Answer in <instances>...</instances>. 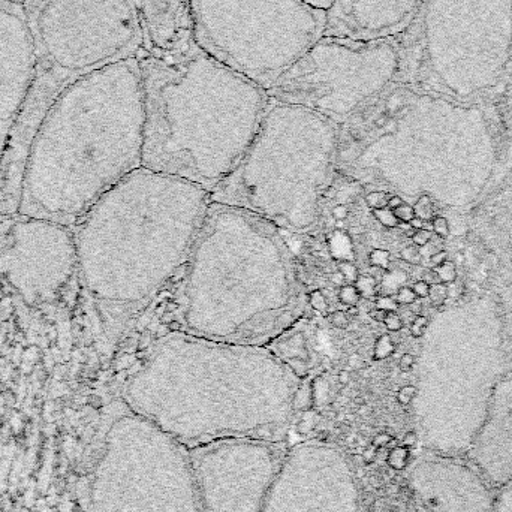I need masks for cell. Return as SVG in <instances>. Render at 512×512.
<instances>
[{
  "instance_id": "obj_1",
  "label": "cell",
  "mask_w": 512,
  "mask_h": 512,
  "mask_svg": "<svg viewBox=\"0 0 512 512\" xmlns=\"http://www.w3.org/2000/svg\"><path fill=\"white\" fill-rule=\"evenodd\" d=\"M300 393V376L267 348L167 331L146 349L123 403L182 445L206 444L283 429Z\"/></svg>"
},
{
  "instance_id": "obj_2",
  "label": "cell",
  "mask_w": 512,
  "mask_h": 512,
  "mask_svg": "<svg viewBox=\"0 0 512 512\" xmlns=\"http://www.w3.org/2000/svg\"><path fill=\"white\" fill-rule=\"evenodd\" d=\"M209 192L141 167L99 198L72 227L77 273L119 342L188 261Z\"/></svg>"
},
{
  "instance_id": "obj_3",
  "label": "cell",
  "mask_w": 512,
  "mask_h": 512,
  "mask_svg": "<svg viewBox=\"0 0 512 512\" xmlns=\"http://www.w3.org/2000/svg\"><path fill=\"white\" fill-rule=\"evenodd\" d=\"M144 122L137 56L69 84L30 144L18 215L74 227L99 198L143 167Z\"/></svg>"
},
{
  "instance_id": "obj_4",
  "label": "cell",
  "mask_w": 512,
  "mask_h": 512,
  "mask_svg": "<svg viewBox=\"0 0 512 512\" xmlns=\"http://www.w3.org/2000/svg\"><path fill=\"white\" fill-rule=\"evenodd\" d=\"M306 306L282 231L248 210L210 203L165 310L183 333L265 348Z\"/></svg>"
},
{
  "instance_id": "obj_5",
  "label": "cell",
  "mask_w": 512,
  "mask_h": 512,
  "mask_svg": "<svg viewBox=\"0 0 512 512\" xmlns=\"http://www.w3.org/2000/svg\"><path fill=\"white\" fill-rule=\"evenodd\" d=\"M143 77V168L212 192L242 162L267 92L201 50L137 54Z\"/></svg>"
},
{
  "instance_id": "obj_6",
  "label": "cell",
  "mask_w": 512,
  "mask_h": 512,
  "mask_svg": "<svg viewBox=\"0 0 512 512\" xmlns=\"http://www.w3.org/2000/svg\"><path fill=\"white\" fill-rule=\"evenodd\" d=\"M23 5L35 42L36 75L0 165V219L18 213L27 153L57 96L78 78L137 56L144 44L131 0H26Z\"/></svg>"
},
{
  "instance_id": "obj_7",
  "label": "cell",
  "mask_w": 512,
  "mask_h": 512,
  "mask_svg": "<svg viewBox=\"0 0 512 512\" xmlns=\"http://www.w3.org/2000/svg\"><path fill=\"white\" fill-rule=\"evenodd\" d=\"M339 147L336 123L270 99L248 152L209 192L210 203L248 210L286 233H306L318 224Z\"/></svg>"
},
{
  "instance_id": "obj_8",
  "label": "cell",
  "mask_w": 512,
  "mask_h": 512,
  "mask_svg": "<svg viewBox=\"0 0 512 512\" xmlns=\"http://www.w3.org/2000/svg\"><path fill=\"white\" fill-rule=\"evenodd\" d=\"M399 83L475 104L512 68V0H424L399 36Z\"/></svg>"
},
{
  "instance_id": "obj_9",
  "label": "cell",
  "mask_w": 512,
  "mask_h": 512,
  "mask_svg": "<svg viewBox=\"0 0 512 512\" xmlns=\"http://www.w3.org/2000/svg\"><path fill=\"white\" fill-rule=\"evenodd\" d=\"M201 50L267 92L325 29L306 0H191Z\"/></svg>"
},
{
  "instance_id": "obj_10",
  "label": "cell",
  "mask_w": 512,
  "mask_h": 512,
  "mask_svg": "<svg viewBox=\"0 0 512 512\" xmlns=\"http://www.w3.org/2000/svg\"><path fill=\"white\" fill-rule=\"evenodd\" d=\"M90 512H203L189 454L125 405L105 435Z\"/></svg>"
},
{
  "instance_id": "obj_11",
  "label": "cell",
  "mask_w": 512,
  "mask_h": 512,
  "mask_svg": "<svg viewBox=\"0 0 512 512\" xmlns=\"http://www.w3.org/2000/svg\"><path fill=\"white\" fill-rule=\"evenodd\" d=\"M399 39L321 36L267 90L271 101L300 105L337 126L399 83Z\"/></svg>"
},
{
  "instance_id": "obj_12",
  "label": "cell",
  "mask_w": 512,
  "mask_h": 512,
  "mask_svg": "<svg viewBox=\"0 0 512 512\" xmlns=\"http://www.w3.org/2000/svg\"><path fill=\"white\" fill-rule=\"evenodd\" d=\"M77 273L74 230L48 219H0V279L27 304L53 300Z\"/></svg>"
},
{
  "instance_id": "obj_13",
  "label": "cell",
  "mask_w": 512,
  "mask_h": 512,
  "mask_svg": "<svg viewBox=\"0 0 512 512\" xmlns=\"http://www.w3.org/2000/svg\"><path fill=\"white\" fill-rule=\"evenodd\" d=\"M189 459L203 512H262L280 466L274 448L255 438L206 442Z\"/></svg>"
},
{
  "instance_id": "obj_14",
  "label": "cell",
  "mask_w": 512,
  "mask_h": 512,
  "mask_svg": "<svg viewBox=\"0 0 512 512\" xmlns=\"http://www.w3.org/2000/svg\"><path fill=\"white\" fill-rule=\"evenodd\" d=\"M262 512H360L348 457L333 445H298L280 463Z\"/></svg>"
},
{
  "instance_id": "obj_15",
  "label": "cell",
  "mask_w": 512,
  "mask_h": 512,
  "mask_svg": "<svg viewBox=\"0 0 512 512\" xmlns=\"http://www.w3.org/2000/svg\"><path fill=\"white\" fill-rule=\"evenodd\" d=\"M35 75V42L26 9L23 3L0 0V125H14Z\"/></svg>"
},
{
  "instance_id": "obj_16",
  "label": "cell",
  "mask_w": 512,
  "mask_h": 512,
  "mask_svg": "<svg viewBox=\"0 0 512 512\" xmlns=\"http://www.w3.org/2000/svg\"><path fill=\"white\" fill-rule=\"evenodd\" d=\"M409 484L429 512H492L495 504L483 478L450 457L418 463Z\"/></svg>"
},
{
  "instance_id": "obj_17",
  "label": "cell",
  "mask_w": 512,
  "mask_h": 512,
  "mask_svg": "<svg viewBox=\"0 0 512 512\" xmlns=\"http://www.w3.org/2000/svg\"><path fill=\"white\" fill-rule=\"evenodd\" d=\"M424 0H334L325 11L322 36L379 41L399 38L417 17Z\"/></svg>"
},
{
  "instance_id": "obj_18",
  "label": "cell",
  "mask_w": 512,
  "mask_h": 512,
  "mask_svg": "<svg viewBox=\"0 0 512 512\" xmlns=\"http://www.w3.org/2000/svg\"><path fill=\"white\" fill-rule=\"evenodd\" d=\"M143 33V51L182 53L195 44L191 0H131Z\"/></svg>"
},
{
  "instance_id": "obj_19",
  "label": "cell",
  "mask_w": 512,
  "mask_h": 512,
  "mask_svg": "<svg viewBox=\"0 0 512 512\" xmlns=\"http://www.w3.org/2000/svg\"><path fill=\"white\" fill-rule=\"evenodd\" d=\"M481 474L495 484L512 481V390L490 403L486 418L468 451Z\"/></svg>"
},
{
  "instance_id": "obj_20",
  "label": "cell",
  "mask_w": 512,
  "mask_h": 512,
  "mask_svg": "<svg viewBox=\"0 0 512 512\" xmlns=\"http://www.w3.org/2000/svg\"><path fill=\"white\" fill-rule=\"evenodd\" d=\"M394 352H396V343L393 342V339L390 336H381L373 349V360H387Z\"/></svg>"
},
{
  "instance_id": "obj_21",
  "label": "cell",
  "mask_w": 512,
  "mask_h": 512,
  "mask_svg": "<svg viewBox=\"0 0 512 512\" xmlns=\"http://www.w3.org/2000/svg\"><path fill=\"white\" fill-rule=\"evenodd\" d=\"M414 210L415 216L423 219L424 222L433 221V218H435V204H433L432 198L429 195H423V197L418 198Z\"/></svg>"
},
{
  "instance_id": "obj_22",
  "label": "cell",
  "mask_w": 512,
  "mask_h": 512,
  "mask_svg": "<svg viewBox=\"0 0 512 512\" xmlns=\"http://www.w3.org/2000/svg\"><path fill=\"white\" fill-rule=\"evenodd\" d=\"M361 298H363V295H361V292L358 291V288L357 286H355V283H348V285L342 286V288H340L339 301L340 303L343 304V306H358V303H360Z\"/></svg>"
},
{
  "instance_id": "obj_23",
  "label": "cell",
  "mask_w": 512,
  "mask_h": 512,
  "mask_svg": "<svg viewBox=\"0 0 512 512\" xmlns=\"http://www.w3.org/2000/svg\"><path fill=\"white\" fill-rule=\"evenodd\" d=\"M391 194L387 191H372L366 195V206L370 210L387 209L388 200H390Z\"/></svg>"
},
{
  "instance_id": "obj_24",
  "label": "cell",
  "mask_w": 512,
  "mask_h": 512,
  "mask_svg": "<svg viewBox=\"0 0 512 512\" xmlns=\"http://www.w3.org/2000/svg\"><path fill=\"white\" fill-rule=\"evenodd\" d=\"M492 512H512V481L499 493Z\"/></svg>"
},
{
  "instance_id": "obj_25",
  "label": "cell",
  "mask_w": 512,
  "mask_h": 512,
  "mask_svg": "<svg viewBox=\"0 0 512 512\" xmlns=\"http://www.w3.org/2000/svg\"><path fill=\"white\" fill-rule=\"evenodd\" d=\"M369 264H370V267H378V268H381V270H385V271L390 270V265H391L390 252L385 251V249H375V251L370 252Z\"/></svg>"
},
{
  "instance_id": "obj_26",
  "label": "cell",
  "mask_w": 512,
  "mask_h": 512,
  "mask_svg": "<svg viewBox=\"0 0 512 512\" xmlns=\"http://www.w3.org/2000/svg\"><path fill=\"white\" fill-rule=\"evenodd\" d=\"M435 270L438 271L439 277H441L442 283H444V285H451V283L456 282V262L450 261V259H448V261H445L444 264L436 267Z\"/></svg>"
},
{
  "instance_id": "obj_27",
  "label": "cell",
  "mask_w": 512,
  "mask_h": 512,
  "mask_svg": "<svg viewBox=\"0 0 512 512\" xmlns=\"http://www.w3.org/2000/svg\"><path fill=\"white\" fill-rule=\"evenodd\" d=\"M307 304L318 313H325L328 310L327 297H325L324 292L318 291V289L307 292Z\"/></svg>"
},
{
  "instance_id": "obj_28",
  "label": "cell",
  "mask_w": 512,
  "mask_h": 512,
  "mask_svg": "<svg viewBox=\"0 0 512 512\" xmlns=\"http://www.w3.org/2000/svg\"><path fill=\"white\" fill-rule=\"evenodd\" d=\"M373 216L378 219L379 224L384 225L387 228H399L400 222L397 221L396 216H394L393 210L388 209H379L373 210Z\"/></svg>"
},
{
  "instance_id": "obj_29",
  "label": "cell",
  "mask_w": 512,
  "mask_h": 512,
  "mask_svg": "<svg viewBox=\"0 0 512 512\" xmlns=\"http://www.w3.org/2000/svg\"><path fill=\"white\" fill-rule=\"evenodd\" d=\"M448 297H450V295H448V285L439 283V285L430 286L429 298L433 306H442V304L447 301Z\"/></svg>"
},
{
  "instance_id": "obj_30",
  "label": "cell",
  "mask_w": 512,
  "mask_h": 512,
  "mask_svg": "<svg viewBox=\"0 0 512 512\" xmlns=\"http://www.w3.org/2000/svg\"><path fill=\"white\" fill-rule=\"evenodd\" d=\"M430 319L424 315H418L417 318L412 321L411 327H409V331H411V336L415 337V339H421V337L426 334L427 327H429Z\"/></svg>"
},
{
  "instance_id": "obj_31",
  "label": "cell",
  "mask_w": 512,
  "mask_h": 512,
  "mask_svg": "<svg viewBox=\"0 0 512 512\" xmlns=\"http://www.w3.org/2000/svg\"><path fill=\"white\" fill-rule=\"evenodd\" d=\"M355 286H357L358 291L361 292V295H373L376 294V286H378V282L373 279L372 276L367 277H358L357 282H355Z\"/></svg>"
},
{
  "instance_id": "obj_32",
  "label": "cell",
  "mask_w": 512,
  "mask_h": 512,
  "mask_svg": "<svg viewBox=\"0 0 512 512\" xmlns=\"http://www.w3.org/2000/svg\"><path fill=\"white\" fill-rule=\"evenodd\" d=\"M396 301L399 306H409V304L417 301V295H415L414 289L409 288V286H402V288L397 289L396 291Z\"/></svg>"
},
{
  "instance_id": "obj_33",
  "label": "cell",
  "mask_w": 512,
  "mask_h": 512,
  "mask_svg": "<svg viewBox=\"0 0 512 512\" xmlns=\"http://www.w3.org/2000/svg\"><path fill=\"white\" fill-rule=\"evenodd\" d=\"M393 212L400 224H409L415 218L414 206L408 203H403L402 206L397 207Z\"/></svg>"
},
{
  "instance_id": "obj_34",
  "label": "cell",
  "mask_w": 512,
  "mask_h": 512,
  "mask_svg": "<svg viewBox=\"0 0 512 512\" xmlns=\"http://www.w3.org/2000/svg\"><path fill=\"white\" fill-rule=\"evenodd\" d=\"M400 259L402 261L408 262V264L418 265L421 262V252L418 246H406L405 249L400 251Z\"/></svg>"
},
{
  "instance_id": "obj_35",
  "label": "cell",
  "mask_w": 512,
  "mask_h": 512,
  "mask_svg": "<svg viewBox=\"0 0 512 512\" xmlns=\"http://www.w3.org/2000/svg\"><path fill=\"white\" fill-rule=\"evenodd\" d=\"M384 325L387 327L388 331H391V333H397V331H400L403 328L402 316L397 313V310L388 312L384 319Z\"/></svg>"
},
{
  "instance_id": "obj_36",
  "label": "cell",
  "mask_w": 512,
  "mask_h": 512,
  "mask_svg": "<svg viewBox=\"0 0 512 512\" xmlns=\"http://www.w3.org/2000/svg\"><path fill=\"white\" fill-rule=\"evenodd\" d=\"M432 230L441 239H447L450 236V225H448L447 219L442 218V216H435L433 218Z\"/></svg>"
},
{
  "instance_id": "obj_37",
  "label": "cell",
  "mask_w": 512,
  "mask_h": 512,
  "mask_svg": "<svg viewBox=\"0 0 512 512\" xmlns=\"http://www.w3.org/2000/svg\"><path fill=\"white\" fill-rule=\"evenodd\" d=\"M330 324L337 328V330H346L351 321H349L348 313L343 312V310H336V312L330 315Z\"/></svg>"
},
{
  "instance_id": "obj_38",
  "label": "cell",
  "mask_w": 512,
  "mask_h": 512,
  "mask_svg": "<svg viewBox=\"0 0 512 512\" xmlns=\"http://www.w3.org/2000/svg\"><path fill=\"white\" fill-rule=\"evenodd\" d=\"M376 307L385 310V312H393V310H397L399 304H397L396 298L391 297V295H382L376 300Z\"/></svg>"
},
{
  "instance_id": "obj_39",
  "label": "cell",
  "mask_w": 512,
  "mask_h": 512,
  "mask_svg": "<svg viewBox=\"0 0 512 512\" xmlns=\"http://www.w3.org/2000/svg\"><path fill=\"white\" fill-rule=\"evenodd\" d=\"M430 240H432V233H430V230H426V228L415 231L414 236H412V243L418 246V248H424V246L429 245Z\"/></svg>"
},
{
  "instance_id": "obj_40",
  "label": "cell",
  "mask_w": 512,
  "mask_h": 512,
  "mask_svg": "<svg viewBox=\"0 0 512 512\" xmlns=\"http://www.w3.org/2000/svg\"><path fill=\"white\" fill-rule=\"evenodd\" d=\"M340 271H342L343 276L348 280V283H355L357 282L358 277H360L357 268H355L351 262H342V264H340Z\"/></svg>"
},
{
  "instance_id": "obj_41",
  "label": "cell",
  "mask_w": 512,
  "mask_h": 512,
  "mask_svg": "<svg viewBox=\"0 0 512 512\" xmlns=\"http://www.w3.org/2000/svg\"><path fill=\"white\" fill-rule=\"evenodd\" d=\"M415 396H417V387H414V385H406V387H403L402 390H400V403H403V405H409V403L415 399Z\"/></svg>"
},
{
  "instance_id": "obj_42",
  "label": "cell",
  "mask_w": 512,
  "mask_h": 512,
  "mask_svg": "<svg viewBox=\"0 0 512 512\" xmlns=\"http://www.w3.org/2000/svg\"><path fill=\"white\" fill-rule=\"evenodd\" d=\"M331 216H333L336 222H345L346 219L349 218L348 206H345V204H337V206H334L333 210H331Z\"/></svg>"
},
{
  "instance_id": "obj_43",
  "label": "cell",
  "mask_w": 512,
  "mask_h": 512,
  "mask_svg": "<svg viewBox=\"0 0 512 512\" xmlns=\"http://www.w3.org/2000/svg\"><path fill=\"white\" fill-rule=\"evenodd\" d=\"M12 126L0 125V165H2L3 155H5L6 143H8L9 132Z\"/></svg>"
},
{
  "instance_id": "obj_44",
  "label": "cell",
  "mask_w": 512,
  "mask_h": 512,
  "mask_svg": "<svg viewBox=\"0 0 512 512\" xmlns=\"http://www.w3.org/2000/svg\"><path fill=\"white\" fill-rule=\"evenodd\" d=\"M412 289H414L417 298H429L430 285L429 283L424 282V280H418V282H415Z\"/></svg>"
},
{
  "instance_id": "obj_45",
  "label": "cell",
  "mask_w": 512,
  "mask_h": 512,
  "mask_svg": "<svg viewBox=\"0 0 512 512\" xmlns=\"http://www.w3.org/2000/svg\"><path fill=\"white\" fill-rule=\"evenodd\" d=\"M415 366V357L412 354H403L399 360V367L402 372H411Z\"/></svg>"
},
{
  "instance_id": "obj_46",
  "label": "cell",
  "mask_w": 512,
  "mask_h": 512,
  "mask_svg": "<svg viewBox=\"0 0 512 512\" xmlns=\"http://www.w3.org/2000/svg\"><path fill=\"white\" fill-rule=\"evenodd\" d=\"M421 280L429 283L430 286L442 283L441 277H439L438 271H436L435 268H429V270L424 271L423 279Z\"/></svg>"
},
{
  "instance_id": "obj_47",
  "label": "cell",
  "mask_w": 512,
  "mask_h": 512,
  "mask_svg": "<svg viewBox=\"0 0 512 512\" xmlns=\"http://www.w3.org/2000/svg\"><path fill=\"white\" fill-rule=\"evenodd\" d=\"M330 280L334 286H339V288L348 285V280L345 279V276H343V273L340 270L334 271V273L330 276Z\"/></svg>"
},
{
  "instance_id": "obj_48",
  "label": "cell",
  "mask_w": 512,
  "mask_h": 512,
  "mask_svg": "<svg viewBox=\"0 0 512 512\" xmlns=\"http://www.w3.org/2000/svg\"><path fill=\"white\" fill-rule=\"evenodd\" d=\"M364 366H366V361L363 360L361 355L352 354L351 357H349V367H352V369L360 370L363 369Z\"/></svg>"
},
{
  "instance_id": "obj_49",
  "label": "cell",
  "mask_w": 512,
  "mask_h": 512,
  "mask_svg": "<svg viewBox=\"0 0 512 512\" xmlns=\"http://www.w3.org/2000/svg\"><path fill=\"white\" fill-rule=\"evenodd\" d=\"M445 261H448V254L445 251H439L430 256V262H432V265L435 268L444 264Z\"/></svg>"
},
{
  "instance_id": "obj_50",
  "label": "cell",
  "mask_w": 512,
  "mask_h": 512,
  "mask_svg": "<svg viewBox=\"0 0 512 512\" xmlns=\"http://www.w3.org/2000/svg\"><path fill=\"white\" fill-rule=\"evenodd\" d=\"M388 312H385V310L378 309V307H375V309L370 310L369 316L370 319H373V321L381 322V324H384L385 316H387Z\"/></svg>"
},
{
  "instance_id": "obj_51",
  "label": "cell",
  "mask_w": 512,
  "mask_h": 512,
  "mask_svg": "<svg viewBox=\"0 0 512 512\" xmlns=\"http://www.w3.org/2000/svg\"><path fill=\"white\" fill-rule=\"evenodd\" d=\"M306 2L310 3L312 6H315V8L322 9V11H327L334 0H306Z\"/></svg>"
},
{
  "instance_id": "obj_52",
  "label": "cell",
  "mask_w": 512,
  "mask_h": 512,
  "mask_svg": "<svg viewBox=\"0 0 512 512\" xmlns=\"http://www.w3.org/2000/svg\"><path fill=\"white\" fill-rule=\"evenodd\" d=\"M405 203V200H403L400 195L391 194L390 200H388V209L390 210H396L397 207L402 206V204Z\"/></svg>"
},
{
  "instance_id": "obj_53",
  "label": "cell",
  "mask_w": 512,
  "mask_h": 512,
  "mask_svg": "<svg viewBox=\"0 0 512 512\" xmlns=\"http://www.w3.org/2000/svg\"><path fill=\"white\" fill-rule=\"evenodd\" d=\"M351 381V373L349 370H340L339 372V382L340 384L346 385Z\"/></svg>"
},
{
  "instance_id": "obj_54",
  "label": "cell",
  "mask_w": 512,
  "mask_h": 512,
  "mask_svg": "<svg viewBox=\"0 0 512 512\" xmlns=\"http://www.w3.org/2000/svg\"><path fill=\"white\" fill-rule=\"evenodd\" d=\"M424 224H426V222H424L423 219L417 218V216L409 222V225H411V228H414L415 231L423 230Z\"/></svg>"
},
{
  "instance_id": "obj_55",
  "label": "cell",
  "mask_w": 512,
  "mask_h": 512,
  "mask_svg": "<svg viewBox=\"0 0 512 512\" xmlns=\"http://www.w3.org/2000/svg\"><path fill=\"white\" fill-rule=\"evenodd\" d=\"M409 307H411V312L414 313V315H421V312H423V304L420 303V301H414V303L409 304Z\"/></svg>"
},
{
  "instance_id": "obj_56",
  "label": "cell",
  "mask_w": 512,
  "mask_h": 512,
  "mask_svg": "<svg viewBox=\"0 0 512 512\" xmlns=\"http://www.w3.org/2000/svg\"><path fill=\"white\" fill-rule=\"evenodd\" d=\"M348 313L349 316H357L358 315V306H354V307H348Z\"/></svg>"
},
{
  "instance_id": "obj_57",
  "label": "cell",
  "mask_w": 512,
  "mask_h": 512,
  "mask_svg": "<svg viewBox=\"0 0 512 512\" xmlns=\"http://www.w3.org/2000/svg\"><path fill=\"white\" fill-rule=\"evenodd\" d=\"M9 2L24 3L26 0H9Z\"/></svg>"
}]
</instances>
